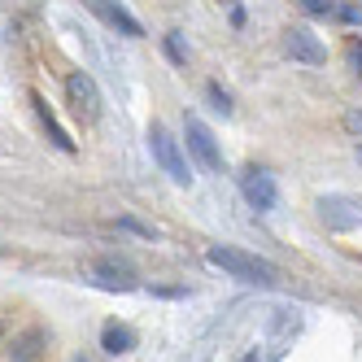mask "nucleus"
Masks as SVG:
<instances>
[{
  "label": "nucleus",
  "instance_id": "obj_1",
  "mask_svg": "<svg viewBox=\"0 0 362 362\" xmlns=\"http://www.w3.org/2000/svg\"><path fill=\"white\" fill-rule=\"evenodd\" d=\"M205 262L227 271L231 279H245V284H262V288H275V284L284 279L279 267H271L267 257L257 253H245V249H231V245H210L205 249Z\"/></svg>",
  "mask_w": 362,
  "mask_h": 362
},
{
  "label": "nucleus",
  "instance_id": "obj_2",
  "mask_svg": "<svg viewBox=\"0 0 362 362\" xmlns=\"http://www.w3.org/2000/svg\"><path fill=\"white\" fill-rule=\"evenodd\" d=\"M148 148H153V162L162 166V175H170V184H179V188L192 184V170H188V162H184V148H179V140L166 132L162 122L148 127Z\"/></svg>",
  "mask_w": 362,
  "mask_h": 362
},
{
  "label": "nucleus",
  "instance_id": "obj_3",
  "mask_svg": "<svg viewBox=\"0 0 362 362\" xmlns=\"http://www.w3.org/2000/svg\"><path fill=\"white\" fill-rule=\"evenodd\" d=\"M66 100H70V114L79 118V122H96L100 118V88H96V79L88 70H70L66 74Z\"/></svg>",
  "mask_w": 362,
  "mask_h": 362
},
{
  "label": "nucleus",
  "instance_id": "obj_4",
  "mask_svg": "<svg viewBox=\"0 0 362 362\" xmlns=\"http://www.w3.org/2000/svg\"><path fill=\"white\" fill-rule=\"evenodd\" d=\"M284 53H288L293 62H305V66H323L327 62L323 40L310 27H288V31H284Z\"/></svg>",
  "mask_w": 362,
  "mask_h": 362
},
{
  "label": "nucleus",
  "instance_id": "obj_5",
  "mask_svg": "<svg viewBox=\"0 0 362 362\" xmlns=\"http://www.w3.org/2000/svg\"><path fill=\"white\" fill-rule=\"evenodd\" d=\"M184 136H188V148L197 153V162H201L205 170H223L218 140H214V132H210V127H205L201 118H188V122H184Z\"/></svg>",
  "mask_w": 362,
  "mask_h": 362
},
{
  "label": "nucleus",
  "instance_id": "obj_6",
  "mask_svg": "<svg viewBox=\"0 0 362 362\" xmlns=\"http://www.w3.org/2000/svg\"><path fill=\"white\" fill-rule=\"evenodd\" d=\"M319 218L332 231H354V227H362V205L349 201V197H323L319 201Z\"/></svg>",
  "mask_w": 362,
  "mask_h": 362
},
{
  "label": "nucleus",
  "instance_id": "obj_7",
  "mask_svg": "<svg viewBox=\"0 0 362 362\" xmlns=\"http://www.w3.org/2000/svg\"><path fill=\"white\" fill-rule=\"evenodd\" d=\"M240 192H245V201L253 205V210H275V201H279V192H275V179L267 175V170H257V166H249L245 175H240Z\"/></svg>",
  "mask_w": 362,
  "mask_h": 362
},
{
  "label": "nucleus",
  "instance_id": "obj_8",
  "mask_svg": "<svg viewBox=\"0 0 362 362\" xmlns=\"http://www.w3.org/2000/svg\"><path fill=\"white\" fill-rule=\"evenodd\" d=\"M88 9H92L100 22H110L114 31H122L127 40H140V35H144V27H140V22H136L132 13H127V9L118 5V0H88Z\"/></svg>",
  "mask_w": 362,
  "mask_h": 362
},
{
  "label": "nucleus",
  "instance_id": "obj_9",
  "mask_svg": "<svg viewBox=\"0 0 362 362\" xmlns=\"http://www.w3.org/2000/svg\"><path fill=\"white\" fill-rule=\"evenodd\" d=\"M31 105H35V114H40V122H44V132H48V140H53L62 153H74V140L66 136V127L57 122V114L53 110H48V100L40 96V92H31Z\"/></svg>",
  "mask_w": 362,
  "mask_h": 362
},
{
  "label": "nucleus",
  "instance_id": "obj_10",
  "mask_svg": "<svg viewBox=\"0 0 362 362\" xmlns=\"http://www.w3.org/2000/svg\"><path fill=\"white\" fill-rule=\"evenodd\" d=\"M44 345H48V332H44V327H31V332H22L18 341L9 345V362H40Z\"/></svg>",
  "mask_w": 362,
  "mask_h": 362
},
{
  "label": "nucleus",
  "instance_id": "obj_11",
  "mask_svg": "<svg viewBox=\"0 0 362 362\" xmlns=\"http://www.w3.org/2000/svg\"><path fill=\"white\" fill-rule=\"evenodd\" d=\"M92 275H96L100 288H118V293H132V288H136L132 271L118 267V262H96V267H92Z\"/></svg>",
  "mask_w": 362,
  "mask_h": 362
},
{
  "label": "nucleus",
  "instance_id": "obj_12",
  "mask_svg": "<svg viewBox=\"0 0 362 362\" xmlns=\"http://www.w3.org/2000/svg\"><path fill=\"white\" fill-rule=\"evenodd\" d=\"M100 349L105 354H132L136 349V332L127 327V323H105V332H100Z\"/></svg>",
  "mask_w": 362,
  "mask_h": 362
},
{
  "label": "nucleus",
  "instance_id": "obj_13",
  "mask_svg": "<svg viewBox=\"0 0 362 362\" xmlns=\"http://www.w3.org/2000/svg\"><path fill=\"white\" fill-rule=\"evenodd\" d=\"M166 57H170L175 66H188V48H184V35H179V31L166 35Z\"/></svg>",
  "mask_w": 362,
  "mask_h": 362
},
{
  "label": "nucleus",
  "instance_id": "obj_14",
  "mask_svg": "<svg viewBox=\"0 0 362 362\" xmlns=\"http://www.w3.org/2000/svg\"><path fill=\"white\" fill-rule=\"evenodd\" d=\"M118 227H122V231H132V236L158 240V227H148V223H140V218H118Z\"/></svg>",
  "mask_w": 362,
  "mask_h": 362
},
{
  "label": "nucleus",
  "instance_id": "obj_15",
  "mask_svg": "<svg viewBox=\"0 0 362 362\" xmlns=\"http://www.w3.org/2000/svg\"><path fill=\"white\" fill-rule=\"evenodd\" d=\"M205 96H210V105H214L218 114H231V96H227L218 83H205Z\"/></svg>",
  "mask_w": 362,
  "mask_h": 362
},
{
  "label": "nucleus",
  "instance_id": "obj_16",
  "mask_svg": "<svg viewBox=\"0 0 362 362\" xmlns=\"http://www.w3.org/2000/svg\"><path fill=\"white\" fill-rule=\"evenodd\" d=\"M297 5H301L305 13H315V18H332V13H336L332 0H297Z\"/></svg>",
  "mask_w": 362,
  "mask_h": 362
},
{
  "label": "nucleus",
  "instance_id": "obj_17",
  "mask_svg": "<svg viewBox=\"0 0 362 362\" xmlns=\"http://www.w3.org/2000/svg\"><path fill=\"white\" fill-rule=\"evenodd\" d=\"M345 132L362 136V110H349V114H345Z\"/></svg>",
  "mask_w": 362,
  "mask_h": 362
},
{
  "label": "nucleus",
  "instance_id": "obj_18",
  "mask_svg": "<svg viewBox=\"0 0 362 362\" xmlns=\"http://www.w3.org/2000/svg\"><path fill=\"white\" fill-rule=\"evenodd\" d=\"M336 18H341V22H354V27H358V22H362V9L345 5V9H336Z\"/></svg>",
  "mask_w": 362,
  "mask_h": 362
},
{
  "label": "nucleus",
  "instance_id": "obj_19",
  "mask_svg": "<svg viewBox=\"0 0 362 362\" xmlns=\"http://www.w3.org/2000/svg\"><path fill=\"white\" fill-rule=\"evenodd\" d=\"M354 62H358V70H362V40L354 44Z\"/></svg>",
  "mask_w": 362,
  "mask_h": 362
},
{
  "label": "nucleus",
  "instance_id": "obj_20",
  "mask_svg": "<svg viewBox=\"0 0 362 362\" xmlns=\"http://www.w3.org/2000/svg\"><path fill=\"white\" fill-rule=\"evenodd\" d=\"M240 362H262V354H245V358H240Z\"/></svg>",
  "mask_w": 362,
  "mask_h": 362
},
{
  "label": "nucleus",
  "instance_id": "obj_21",
  "mask_svg": "<svg viewBox=\"0 0 362 362\" xmlns=\"http://www.w3.org/2000/svg\"><path fill=\"white\" fill-rule=\"evenodd\" d=\"M358 162H362V144H358Z\"/></svg>",
  "mask_w": 362,
  "mask_h": 362
},
{
  "label": "nucleus",
  "instance_id": "obj_22",
  "mask_svg": "<svg viewBox=\"0 0 362 362\" xmlns=\"http://www.w3.org/2000/svg\"><path fill=\"white\" fill-rule=\"evenodd\" d=\"M70 362H88V358H70Z\"/></svg>",
  "mask_w": 362,
  "mask_h": 362
}]
</instances>
